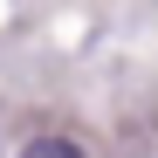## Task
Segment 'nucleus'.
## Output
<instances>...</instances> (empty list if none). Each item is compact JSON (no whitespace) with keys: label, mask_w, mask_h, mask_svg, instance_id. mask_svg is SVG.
<instances>
[{"label":"nucleus","mask_w":158,"mask_h":158,"mask_svg":"<svg viewBox=\"0 0 158 158\" xmlns=\"http://www.w3.org/2000/svg\"><path fill=\"white\" fill-rule=\"evenodd\" d=\"M28 151H41V158H76V144H69V138H35Z\"/></svg>","instance_id":"1"}]
</instances>
